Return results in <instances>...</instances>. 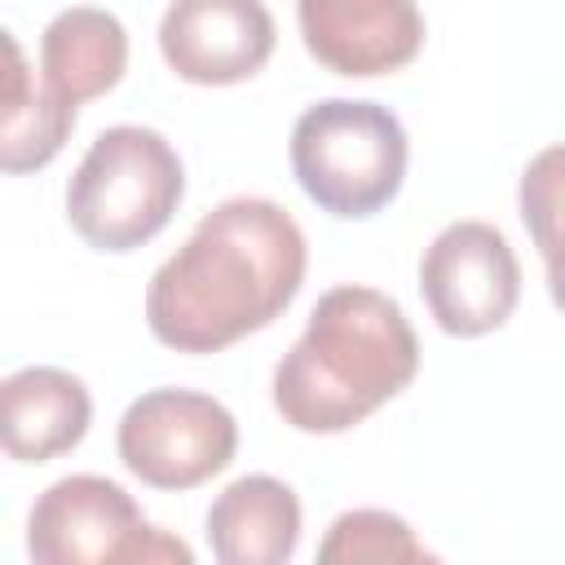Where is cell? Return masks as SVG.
<instances>
[{
  "label": "cell",
  "mask_w": 565,
  "mask_h": 565,
  "mask_svg": "<svg viewBox=\"0 0 565 565\" xmlns=\"http://www.w3.org/2000/svg\"><path fill=\"white\" fill-rule=\"evenodd\" d=\"M296 22L309 57L349 79L402 71L424 49L415 0H296Z\"/></svg>",
  "instance_id": "obj_9"
},
{
  "label": "cell",
  "mask_w": 565,
  "mask_h": 565,
  "mask_svg": "<svg viewBox=\"0 0 565 565\" xmlns=\"http://www.w3.org/2000/svg\"><path fill=\"white\" fill-rule=\"evenodd\" d=\"M318 561L322 565H393V561H437L397 512L384 508H353L340 512L327 530V539L318 543Z\"/></svg>",
  "instance_id": "obj_15"
},
{
  "label": "cell",
  "mask_w": 565,
  "mask_h": 565,
  "mask_svg": "<svg viewBox=\"0 0 565 565\" xmlns=\"http://www.w3.org/2000/svg\"><path fill=\"white\" fill-rule=\"evenodd\" d=\"M274 13L265 0H172L159 18L163 62L207 88L252 79L274 53Z\"/></svg>",
  "instance_id": "obj_8"
},
{
  "label": "cell",
  "mask_w": 565,
  "mask_h": 565,
  "mask_svg": "<svg viewBox=\"0 0 565 565\" xmlns=\"http://www.w3.org/2000/svg\"><path fill=\"white\" fill-rule=\"evenodd\" d=\"M185 194V168L163 132L115 124L97 132L66 185V221L97 252L150 243Z\"/></svg>",
  "instance_id": "obj_3"
},
{
  "label": "cell",
  "mask_w": 565,
  "mask_h": 565,
  "mask_svg": "<svg viewBox=\"0 0 565 565\" xmlns=\"http://www.w3.org/2000/svg\"><path fill=\"white\" fill-rule=\"evenodd\" d=\"M419 371V340L402 305L375 287L318 296L300 340L274 366V411L296 433H349Z\"/></svg>",
  "instance_id": "obj_2"
},
{
  "label": "cell",
  "mask_w": 565,
  "mask_h": 565,
  "mask_svg": "<svg viewBox=\"0 0 565 565\" xmlns=\"http://www.w3.org/2000/svg\"><path fill=\"white\" fill-rule=\"evenodd\" d=\"M300 543V499L287 481L252 472L207 508V547L221 565H282Z\"/></svg>",
  "instance_id": "obj_11"
},
{
  "label": "cell",
  "mask_w": 565,
  "mask_h": 565,
  "mask_svg": "<svg viewBox=\"0 0 565 565\" xmlns=\"http://www.w3.org/2000/svg\"><path fill=\"white\" fill-rule=\"evenodd\" d=\"M309 265L296 216L256 194L216 203L146 287L150 335L177 353H216L269 327Z\"/></svg>",
  "instance_id": "obj_1"
},
{
  "label": "cell",
  "mask_w": 565,
  "mask_h": 565,
  "mask_svg": "<svg viewBox=\"0 0 565 565\" xmlns=\"http://www.w3.org/2000/svg\"><path fill=\"white\" fill-rule=\"evenodd\" d=\"M521 221L547 265V291L565 313V146L539 150L521 172Z\"/></svg>",
  "instance_id": "obj_14"
},
{
  "label": "cell",
  "mask_w": 565,
  "mask_h": 565,
  "mask_svg": "<svg viewBox=\"0 0 565 565\" xmlns=\"http://www.w3.org/2000/svg\"><path fill=\"white\" fill-rule=\"evenodd\" d=\"M26 552L35 565H190L194 552L154 530L132 494L106 477L71 472L53 481L26 516Z\"/></svg>",
  "instance_id": "obj_5"
},
{
  "label": "cell",
  "mask_w": 565,
  "mask_h": 565,
  "mask_svg": "<svg viewBox=\"0 0 565 565\" xmlns=\"http://www.w3.org/2000/svg\"><path fill=\"white\" fill-rule=\"evenodd\" d=\"M93 397L62 366H22L0 384V441L18 463H44L75 450L88 433Z\"/></svg>",
  "instance_id": "obj_10"
},
{
  "label": "cell",
  "mask_w": 565,
  "mask_h": 565,
  "mask_svg": "<svg viewBox=\"0 0 565 565\" xmlns=\"http://www.w3.org/2000/svg\"><path fill=\"white\" fill-rule=\"evenodd\" d=\"M124 468L154 490H194L225 472L238 450L234 415L194 388H150L119 419Z\"/></svg>",
  "instance_id": "obj_6"
},
{
  "label": "cell",
  "mask_w": 565,
  "mask_h": 565,
  "mask_svg": "<svg viewBox=\"0 0 565 565\" xmlns=\"http://www.w3.org/2000/svg\"><path fill=\"white\" fill-rule=\"evenodd\" d=\"M406 128L380 102L327 97L291 128V172L331 216L362 221L388 207L406 181Z\"/></svg>",
  "instance_id": "obj_4"
},
{
  "label": "cell",
  "mask_w": 565,
  "mask_h": 565,
  "mask_svg": "<svg viewBox=\"0 0 565 565\" xmlns=\"http://www.w3.org/2000/svg\"><path fill=\"white\" fill-rule=\"evenodd\" d=\"M124 66H128V31L106 9L93 4L62 9L40 35L44 84L71 106L110 93L124 79Z\"/></svg>",
  "instance_id": "obj_12"
},
{
  "label": "cell",
  "mask_w": 565,
  "mask_h": 565,
  "mask_svg": "<svg viewBox=\"0 0 565 565\" xmlns=\"http://www.w3.org/2000/svg\"><path fill=\"white\" fill-rule=\"evenodd\" d=\"M9 49V79H4V110H0V168L4 172H35L44 168L75 128V106L62 102L49 84H31L18 40L4 31Z\"/></svg>",
  "instance_id": "obj_13"
},
{
  "label": "cell",
  "mask_w": 565,
  "mask_h": 565,
  "mask_svg": "<svg viewBox=\"0 0 565 565\" xmlns=\"http://www.w3.org/2000/svg\"><path fill=\"white\" fill-rule=\"evenodd\" d=\"M419 291L446 335L472 340L512 318L521 300V265L499 225L455 221L428 243L419 260Z\"/></svg>",
  "instance_id": "obj_7"
}]
</instances>
